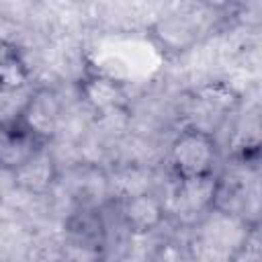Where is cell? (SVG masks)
I'll list each match as a JSON object with an SVG mask.
<instances>
[{"mask_svg": "<svg viewBox=\"0 0 262 262\" xmlns=\"http://www.w3.org/2000/svg\"><path fill=\"white\" fill-rule=\"evenodd\" d=\"M80 94L94 111H100V113L119 108L125 100L123 84L106 74H100V72H88L82 78Z\"/></svg>", "mask_w": 262, "mask_h": 262, "instance_id": "9c48e42d", "label": "cell"}, {"mask_svg": "<svg viewBox=\"0 0 262 262\" xmlns=\"http://www.w3.org/2000/svg\"><path fill=\"white\" fill-rule=\"evenodd\" d=\"M47 145L49 143L35 137L18 121H6L2 125V145H0V160L4 170L14 172L33 154H37L41 147H47Z\"/></svg>", "mask_w": 262, "mask_h": 262, "instance_id": "ba28073f", "label": "cell"}, {"mask_svg": "<svg viewBox=\"0 0 262 262\" xmlns=\"http://www.w3.org/2000/svg\"><path fill=\"white\" fill-rule=\"evenodd\" d=\"M151 262H188V260L184 252L178 248V244H162L154 254Z\"/></svg>", "mask_w": 262, "mask_h": 262, "instance_id": "5bb4252c", "label": "cell"}, {"mask_svg": "<svg viewBox=\"0 0 262 262\" xmlns=\"http://www.w3.org/2000/svg\"><path fill=\"white\" fill-rule=\"evenodd\" d=\"M14 186L29 194H45L57 182V164L49 147H41L12 172Z\"/></svg>", "mask_w": 262, "mask_h": 262, "instance_id": "8992f818", "label": "cell"}, {"mask_svg": "<svg viewBox=\"0 0 262 262\" xmlns=\"http://www.w3.org/2000/svg\"><path fill=\"white\" fill-rule=\"evenodd\" d=\"M215 213L239 217L244 221L250 213H262V180L250 170H233L221 176Z\"/></svg>", "mask_w": 262, "mask_h": 262, "instance_id": "3957f363", "label": "cell"}, {"mask_svg": "<svg viewBox=\"0 0 262 262\" xmlns=\"http://www.w3.org/2000/svg\"><path fill=\"white\" fill-rule=\"evenodd\" d=\"M219 151L211 131L201 127L182 129L170 145V166L178 180L215 174Z\"/></svg>", "mask_w": 262, "mask_h": 262, "instance_id": "6da1fadb", "label": "cell"}, {"mask_svg": "<svg viewBox=\"0 0 262 262\" xmlns=\"http://www.w3.org/2000/svg\"><path fill=\"white\" fill-rule=\"evenodd\" d=\"M229 262H262V221L246 227L229 254Z\"/></svg>", "mask_w": 262, "mask_h": 262, "instance_id": "7c38bea8", "label": "cell"}, {"mask_svg": "<svg viewBox=\"0 0 262 262\" xmlns=\"http://www.w3.org/2000/svg\"><path fill=\"white\" fill-rule=\"evenodd\" d=\"M196 100L209 111V113H229L237 106V94L233 92L231 86L215 82V84H207L205 88H201L196 92Z\"/></svg>", "mask_w": 262, "mask_h": 262, "instance_id": "8fae6325", "label": "cell"}, {"mask_svg": "<svg viewBox=\"0 0 262 262\" xmlns=\"http://www.w3.org/2000/svg\"><path fill=\"white\" fill-rule=\"evenodd\" d=\"M29 68L23 61L16 47L4 43L2 49V66H0V82H2V94L18 92L29 84Z\"/></svg>", "mask_w": 262, "mask_h": 262, "instance_id": "30bf717a", "label": "cell"}, {"mask_svg": "<svg viewBox=\"0 0 262 262\" xmlns=\"http://www.w3.org/2000/svg\"><path fill=\"white\" fill-rule=\"evenodd\" d=\"M258 129H260V133H262V113H260V121H258Z\"/></svg>", "mask_w": 262, "mask_h": 262, "instance_id": "9a60e30c", "label": "cell"}, {"mask_svg": "<svg viewBox=\"0 0 262 262\" xmlns=\"http://www.w3.org/2000/svg\"><path fill=\"white\" fill-rule=\"evenodd\" d=\"M57 119H59V100L55 92L49 88H37L29 94L20 113L8 121H18L35 137L49 143V139L57 129Z\"/></svg>", "mask_w": 262, "mask_h": 262, "instance_id": "5b68a950", "label": "cell"}, {"mask_svg": "<svg viewBox=\"0 0 262 262\" xmlns=\"http://www.w3.org/2000/svg\"><path fill=\"white\" fill-rule=\"evenodd\" d=\"M57 262H106V250L63 239Z\"/></svg>", "mask_w": 262, "mask_h": 262, "instance_id": "4fadbf2b", "label": "cell"}, {"mask_svg": "<svg viewBox=\"0 0 262 262\" xmlns=\"http://www.w3.org/2000/svg\"><path fill=\"white\" fill-rule=\"evenodd\" d=\"M166 201L151 190H131L119 201V217L131 233H149L166 219Z\"/></svg>", "mask_w": 262, "mask_h": 262, "instance_id": "277c9868", "label": "cell"}, {"mask_svg": "<svg viewBox=\"0 0 262 262\" xmlns=\"http://www.w3.org/2000/svg\"><path fill=\"white\" fill-rule=\"evenodd\" d=\"M219 176H203L178 180L166 201V211L180 223H196L209 213H215Z\"/></svg>", "mask_w": 262, "mask_h": 262, "instance_id": "7a4b0ae2", "label": "cell"}, {"mask_svg": "<svg viewBox=\"0 0 262 262\" xmlns=\"http://www.w3.org/2000/svg\"><path fill=\"white\" fill-rule=\"evenodd\" d=\"M63 235L68 242L92 246L106 250V223L98 207H76L66 223H63Z\"/></svg>", "mask_w": 262, "mask_h": 262, "instance_id": "52a82bcc", "label": "cell"}]
</instances>
